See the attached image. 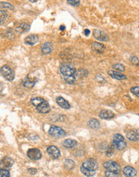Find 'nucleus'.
Listing matches in <instances>:
<instances>
[{
  "mask_svg": "<svg viewBox=\"0 0 139 177\" xmlns=\"http://www.w3.org/2000/svg\"><path fill=\"white\" fill-rule=\"evenodd\" d=\"M76 72V69L71 64H63L60 65V73L63 75V77L74 76Z\"/></svg>",
  "mask_w": 139,
  "mask_h": 177,
  "instance_id": "1",
  "label": "nucleus"
},
{
  "mask_svg": "<svg viewBox=\"0 0 139 177\" xmlns=\"http://www.w3.org/2000/svg\"><path fill=\"white\" fill-rule=\"evenodd\" d=\"M48 134L51 135L52 137L60 139L66 135V132L62 128L57 127V126H51L48 130Z\"/></svg>",
  "mask_w": 139,
  "mask_h": 177,
  "instance_id": "2",
  "label": "nucleus"
},
{
  "mask_svg": "<svg viewBox=\"0 0 139 177\" xmlns=\"http://www.w3.org/2000/svg\"><path fill=\"white\" fill-rule=\"evenodd\" d=\"M1 75L9 81L13 80L15 78V72L8 65H4L1 68Z\"/></svg>",
  "mask_w": 139,
  "mask_h": 177,
  "instance_id": "3",
  "label": "nucleus"
},
{
  "mask_svg": "<svg viewBox=\"0 0 139 177\" xmlns=\"http://www.w3.org/2000/svg\"><path fill=\"white\" fill-rule=\"evenodd\" d=\"M103 166L105 168L106 171H113V172H116V173H120V171H121V167H120L119 164H117L115 161H106V162L104 163Z\"/></svg>",
  "mask_w": 139,
  "mask_h": 177,
  "instance_id": "4",
  "label": "nucleus"
},
{
  "mask_svg": "<svg viewBox=\"0 0 139 177\" xmlns=\"http://www.w3.org/2000/svg\"><path fill=\"white\" fill-rule=\"evenodd\" d=\"M27 157L31 160H38L42 157V152L36 148H31L27 152Z\"/></svg>",
  "mask_w": 139,
  "mask_h": 177,
  "instance_id": "5",
  "label": "nucleus"
},
{
  "mask_svg": "<svg viewBox=\"0 0 139 177\" xmlns=\"http://www.w3.org/2000/svg\"><path fill=\"white\" fill-rule=\"evenodd\" d=\"M83 167H85L87 169L90 171H95L98 168V164L95 160L93 159H88L86 160H85L82 164Z\"/></svg>",
  "mask_w": 139,
  "mask_h": 177,
  "instance_id": "6",
  "label": "nucleus"
},
{
  "mask_svg": "<svg viewBox=\"0 0 139 177\" xmlns=\"http://www.w3.org/2000/svg\"><path fill=\"white\" fill-rule=\"evenodd\" d=\"M93 36L97 40L100 41H108L109 40V36L105 31L99 29H96L93 31Z\"/></svg>",
  "mask_w": 139,
  "mask_h": 177,
  "instance_id": "7",
  "label": "nucleus"
},
{
  "mask_svg": "<svg viewBox=\"0 0 139 177\" xmlns=\"http://www.w3.org/2000/svg\"><path fill=\"white\" fill-rule=\"evenodd\" d=\"M47 152L54 160L59 159L60 156V151L59 150V148H57L55 146H50V147H47Z\"/></svg>",
  "mask_w": 139,
  "mask_h": 177,
  "instance_id": "8",
  "label": "nucleus"
},
{
  "mask_svg": "<svg viewBox=\"0 0 139 177\" xmlns=\"http://www.w3.org/2000/svg\"><path fill=\"white\" fill-rule=\"evenodd\" d=\"M126 138L130 141L133 142H138L139 141V130L138 129H135V130H132L129 131L126 134Z\"/></svg>",
  "mask_w": 139,
  "mask_h": 177,
  "instance_id": "9",
  "label": "nucleus"
},
{
  "mask_svg": "<svg viewBox=\"0 0 139 177\" xmlns=\"http://www.w3.org/2000/svg\"><path fill=\"white\" fill-rule=\"evenodd\" d=\"M14 164V160L10 157H3L0 162V167L1 168L8 169Z\"/></svg>",
  "mask_w": 139,
  "mask_h": 177,
  "instance_id": "10",
  "label": "nucleus"
},
{
  "mask_svg": "<svg viewBox=\"0 0 139 177\" xmlns=\"http://www.w3.org/2000/svg\"><path fill=\"white\" fill-rule=\"evenodd\" d=\"M122 172L123 175L127 177L136 176V175H137V171H136L135 168L130 167V166H126L123 168Z\"/></svg>",
  "mask_w": 139,
  "mask_h": 177,
  "instance_id": "11",
  "label": "nucleus"
},
{
  "mask_svg": "<svg viewBox=\"0 0 139 177\" xmlns=\"http://www.w3.org/2000/svg\"><path fill=\"white\" fill-rule=\"evenodd\" d=\"M37 111L40 114H47L50 111V106L47 101H44L43 103L36 107Z\"/></svg>",
  "mask_w": 139,
  "mask_h": 177,
  "instance_id": "12",
  "label": "nucleus"
},
{
  "mask_svg": "<svg viewBox=\"0 0 139 177\" xmlns=\"http://www.w3.org/2000/svg\"><path fill=\"white\" fill-rule=\"evenodd\" d=\"M57 103L58 104L59 106L63 108V109H65V110H69L70 108H71L69 102L67 100H65L63 97H57Z\"/></svg>",
  "mask_w": 139,
  "mask_h": 177,
  "instance_id": "13",
  "label": "nucleus"
},
{
  "mask_svg": "<svg viewBox=\"0 0 139 177\" xmlns=\"http://www.w3.org/2000/svg\"><path fill=\"white\" fill-rule=\"evenodd\" d=\"M39 41V36L37 35H34V34H31V35H29L28 36H27L24 40V42L26 44H28V45H34L36 43H38Z\"/></svg>",
  "mask_w": 139,
  "mask_h": 177,
  "instance_id": "14",
  "label": "nucleus"
},
{
  "mask_svg": "<svg viewBox=\"0 0 139 177\" xmlns=\"http://www.w3.org/2000/svg\"><path fill=\"white\" fill-rule=\"evenodd\" d=\"M92 49L96 53H103L105 52V47L103 43L99 42H93L92 43Z\"/></svg>",
  "mask_w": 139,
  "mask_h": 177,
  "instance_id": "15",
  "label": "nucleus"
},
{
  "mask_svg": "<svg viewBox=\"0 0 139 177\" xmlns=\"http://www.w3.org/2000/svg\"><path fill=\"white\" fill-rule=\"evenodd\" d=\"M114 113H113V111H111V110H102L101 112H100L99 116L101 118H102V119H106V120H108V119H111V118H113L114 117Z\"/></svg>",
  "mask_w": 139,
  "mask_h": 177,
  "instance_id": "16",
  "label": "nucleus"
},
{
  "mask_svg": "<svg viewBox=\"0 0 139 177\" xmlns=\"http://www.w3.org/2000/svg\"><path fill=\"white\" fill-rule=\"evenodd\" d=\"M108 73H109V76L112 77V78L116 79V80H126V78H127L126 75L122 74L121 72H117V71H109Z\"/></svg>",
  "mask_w": 139,
  "mask_h": 177,
  "instance_id": "17",
  "label": "nucleus"
},
{
  "mask_svg": "<svg viewBox=\"0 0 139 177\" xmlns=\"http://www.w3.org/2000/svg\"><path fill=\"white\" fill-rule=\"evenodd\" d=\"M52 51H53V45L51 42H46V43H44L43 45H42L41 52H42V53L44 54V55L50 54Z\"/></svg>",
  "mask_w": 139,
  "mask_h": 177,
  "instance_id": "18",
  "label": "nucleus"
},
{
  "mask_svg": "<svg viewBox=\"0 0 139 177\" xmlns=\"http://www.w3.org/2000/svg\"><path fill=\"white\" fill-rule=\"evenodd\" d=\"M112 145H113V147H115L116 149L119 150H124L125 148L127 146V144L125 142V140L123 141H114L113 140V143H112Z\"/></svg>",
  "mask_w": 139,
  "mask_h": 177,
  "instance_id": "19",
  "label": "nucleus"
},
{
  "mask_svg": "<svg viewBox=\"0 0 139 177\" xmlns=\"http://www.w3.org/2000/svg\"><path fill=\"white\" fill-rule=\"evenodd\" d=\"M88 126L92 130H98L100 127H101L99 121L96 119V118H91L88 122Z\"/></svg>",
  "mask_w": 139,
  "mask_h": 177,
  "instance_id": "20",
  "label": "nucleus"
},
{
  "mask_svg": "<svg viewBox=\"0 0 139 177\" xmlns=\"http://www.w3.org/2000/svg\"><path fill=\"white\" fill-rule=\"evenodd\" d=\"M23 85L24 87H26V88H32V87L35 85V84H36V80H32L31 79L30 77H29V76L28 77H25L24 79L23 80Z\"/></svg>",
  "mask_w": 139,
  "mask_h": 177,
  "instance_id": "21",
  "label": "nucleus"
},
{
  "mask_svg": "<svg viewBox=\"0 0 139 177\" xmlns=\"http://www.w3.org/2000/svg\"><path fill=\"white\" fill-rule=\"evenodd\" d=\"M63 146L66 148H74L77 146V142L74 139H65L63 142Z\"/></svg>",
  "mask_w": 139,
  "mask_h": 177,
  "instance_id": "22",
  "label": "nucleus"
},
{
  "mask_svg": "<svg viewBox=\"0 0 139 177\" xmlns=\"http://www.w3.org/2000/svg\"><path fill=\"white\" fill-rule=\"evenodd\" d=\"M30 30V25L26 23H23L21 24L18 27H16V31L19 33H24V32H27Z\"/></svg>",
  "mask_w": 139,
  "mask_h": 177,
  "instance_id": "23",
  "label": "nucleus"
},
{
  "mask_svg": "<svg viewBox=\"0 0 139 177\" xmlns=\"http://www.w3.org/2000/svg\"><path fill=\"white\" fill-rule=\"evenodd\" d=\"M44 99H43V97H33V98H31V103L34 106H39L40 105L43 103V101H44Z\"/></svg>",
  "mask_w": 139,
  "mask_h": 177,
  "instance_id": "24",
  "label": "nucleus"
},
{
  "mask_svg": "<svg viewBox=\"0 0 139 177\" xmlns=\"http://www.w3.org/2000/svg\"><path fill=\"white\" fill-rule=\"evenodd\" d=\"M80 171L82 172V174H84V176H88V177L94 176L95 174H96L94 171L89 170V169H87V168H85V167H83V166L80 167Z\"/></svg>",
  "mask_w": 139,
  "mask_h": 177,
  "instance_id": "25",
  "label": "nucleus"
},
{
  "mask_svg": "<svg viewBox=\"0 0 139 177\" xmlns=\"http://www.w3.org/2000/svg\"><path fill=\"white\" fill-rule=\"evenodd\" d=\"M64 167L68 169V170H73L75 167V163L73 160H70V159H68V160H65L64 161Z\"/></svg>",
  "mask_w": 139,
  "mask_h": 177,
  "instance_id": "26",
  "label": "nucleus"
},
{
  "mask_svg": "<svg viewBox=\"0 0 139 177\" xmlns=\"http://www.w3.org/2000/svg\"><path fill=\"white\" fill-rule=\"evenodd\" d=\"M88 75V71L85 69H79L78 71H76L75 73V77L76 78H80V77H84Z\"/></svg>",
  "mask_w": 139,
  "mask_h": 177,
  "instance_id": "27",
  "label": "nucleus"
},
{
  "mask_svg": "<svg viewBox=\"0 0 139 177\" xmlns=\"http://www.w3.org/2000/svg\"><path fill=\"white\" fill-rule=\"evenodd\" d=\"M113 69L117 71H119V72H121V73H122V72H124V71L126 70V68H125V66H124L123 64H119V63L113 64Z\"/></svg>",
  "mask_w": 139,
  "mask_h": 177,
  "instance_id": "28",
  "label": "nucleus"
},
{
  "mask_svg": "<svg viewBox=\"0 0 139 177\" xmlns=\"http://www.w3.org/2000/svg\"><path fill=\"white\" fill-rule=\"evenodd\" d=\"M64 80L66 81L67 83L69 84V85H73L76 81V77L75 76H68V77H64Z\"/></svg>",
  "mask_w": 139,
  "mask_h": 177,
  "instance_id": "29",
  "label": "nucleus"
},
{
  "mask_svg": "<svg viewBox=\"0 0 139 177\" xmlns=\"http://www.w3.org/2000/svg\"><path fill=\"white\" fill-rule=\"evenodd\" d=\"M7 12L2 9L1 11H0V20H1V23H0V24H1V25L3 24V23L5 22V20L7 19Z\"/></svg>",
  "mask_w": 139,
  "mask_h": 177,
  "instance_id": "30",
  "label": "nucleus"
},
{
  "mask_svg": "<svg viewBox=\"0 0 139 177\" xmlns=\"http://www.w3.org/2000/svg\"><path fill=\"white\" fill-rule=\"evenodd\" d=\"M0 176L1 177L10 176L9 171L7 170V169H4V168H1V170H0Z\"/></svg>",
  "mask_w": 139,
  "mask_h": 177,
  "instance_id": "31",
  "label": "nucleus"
},
{
  "mask_svg": "<svg viewBox=\"0 0 139 177\" xmlns=\"http://www.w3.org/2000/svg\"><path fill=\"white\" fill-rule=\"evenodd\" d=\"M129 60H130V62L133 64H134V65H139V60L138 58L135 56H131L130 58H129Z\"/></svg>",
  "mask_w": 139,
  "mask_h": 177,
  "instance_id": "32",
  "label": "nucleus"
},
{
  "mask_svg": "<svg viewBox=\"0 0 139 177\" xmlns=\"http://www.w3.org/2000/svg\"><path fill=\"white\" fill-rule=\"evenodd\" d=\"M130 92H131L133 95H135L136 97H139V87L138 86L132 87V88L130 89Z\"/></svg>",
  "mask_w": 139,
  "mask_h": 177,
  "instance_id": "33",
  "label": "nucleus"
},
{
  "mask_svg": "<svg viewBox=\"0 0 139 177\" xmlns=\"http://www.w3.org/2000/svg\"><path fill=\"white\" fill-rule=\"evenodd\" d=\"M67 1H68V3L74 7H78L80 3V0H67Z\"/></svg>",
  "mask_w": 139,
  "mask_h": 177,
  "instance_id": "34",
  "label": "nucleus"
},
{
  "mask_svg": "<svg viewBox=\"0 0 139 177\" xmlns=\"http://www.w3.org/2000/svg\"><path fill=\"white\" fill-rule=\"evenodd\" d=\"M105 176L107 177H117L119 176V173H116L113 171H105Z\"/></svg>",
  "mask_w": 139,
  "mask_h": 177,
  "instance_id": "35",
  "label": "nucleus"
},
{
  "mask_svg": "<svg viewBox=\"0 0 139 177\" xmlns=\"http://www.w3.org/2000/svg\"><path fill=\"white\" fill-rule=\"evenodd\" d=\"M114 148H115V147H113V145H112V147H108V148L106 149V155H107V156H111L113 154V152H114V150H113Z\"/></svg>",
  "mask_w": 139,
  "mask_h": 177,
  "instance_id": "36",
  "label": "nucleus"
},
{
  "mask_svg": "<svg viewBox=\"0 0 139 177\" xmlns=\"http://www.w3.org/2000/svg\"><path fill=\"white\" fill-rule=\"evenodd\" d=\"M113 140H114V141H123V140H125V138L123 137L122 134H115L114 135H113Z\"/></svg>",
  "mask_w": 139,
  "mask_h": 177,
  "instance_id": "37",
  "label": "nucleus"
},
{
  "mask_svg": "<svg viewBox=\"0 0 139 177\" xmlns=\"http://www.w3.org/2000/svg\"><path fill=\"white\" fill-rule=\"evenodd\" d=\"M1 7H3V8H7L9 10H13L14 7L10 3H1Z\"/></svg>",
  "mask_w": 139,
  "mask_h": 177,
  "instance_id": "38",
  "label": "nucleus"
},
{
  "mask_svg": "<svg viewBox=\"0 0 139 177\" xmlns=\"http://www.w3.org/2000/svg\"><path fill=\"white\" fill-rule=\"evenodd\" d=\"M27 171H28V172H29L31 176H34V175H36V174L37 170L36 169V168H29V169L27 170Z\"/></svg>",
  "mask_w": 139,
  "mask_h": 177,
  "instance_id": "39",
  "label": "nucleus"
},
{
  "mask_svg": "<svg viewBox=\"0 0 139 177\" xmlns=\"http://www.w3.org/2000/svg\"><path fill=\"white\" fill-rule=\"evenodd\" d=\"M89 32H90L89 30L85 31V36H89Z\"/></svg>",
  "mask_w": 139,
  "mask_h": 177,
  "instance_id": "40",
  "label": "nucleus"
},
{
  "mask_svg": "<svg viewBox=\"0 0 139 177\" xmlns=\"http://www.w3.org/2000/svg\"><path fill=\"white\" fill-rule=\"evenodd\" d=\"M60 30H64L65 29V27H64V26H61V27H60Z\"/></svg>",
  "mask_w": 139,
  "mask_h": 177,
  "instance_id": "41",
  "label": "nucleus"
},
{
  "mask_svg": "<svg viewBox=\"0 0 139 177\" xmlns=\"http://www.w3.org/2000/svg\"><path fill=\"white\" fill-rule=\"evenodd\" d=\"M38 0H31V2H32V3H35V2H37Z\"/></svg>",
  "mask_w": 139,
  "mask_h": 177,
  "instance_id": "42",
  "label": "nucleus"
}]
</instances>
